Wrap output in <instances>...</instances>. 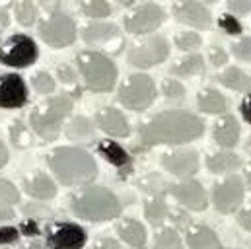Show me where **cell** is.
I'll return each mask as SVG.
<instances>
[{
  "instance_id": "6da1fadb",
  "label": "cell",
  "mask_w": 251,
  "mask_h": 249,
  "mask_svg": "<svg viewBox=\"0 0 251 249\" xmlns=\"http://www.w3.org/2000/svg\"><path fill=\"white\" fill-rule=\"evenodd\" d=\"M204 132V123L201 117L189 111H164L148 119L138 128V140L142 146L160 144H187L197 140Z\"/></svg>"
},
{
  "instance_id": "7a4b0ae2",
  "label": "cell",
  "mask_w": 251,
  "mask_h": 249,
  "mask_svg": "<svg viewBox=\"0 0 251 249\" xmlns=\"http://www.w3.org/2000/svg\"><path fill=\"white\" fill-rule=\"evenodd\" d=\"M49 168L55 177L66 187H86L98 177V166L94 156L78 146H59L49 158Z\"/></svg>"
},
{
  "instance_id": "3957f363",
  "label": "cell",
  "mask_w": 251,
  "mask_h": 249,
  "mask_svg": "<svg viewBox=\"0 0 251 249\" xmlns=\"http://www.w3.org/2000/svg\"><path fill=\"white\" fill-rule=\"evenodd\" d=\"M72 212L86 222H109L119 218L123 206L113 191L107 187L92 185L82 189L70 199Z\"/></svg>"
},
{
  "instance_id": "277c9868",
  "label": "cell",
  "mask_w": 251,
  "mask_h": 249,
  "mask_svg": "<svg viewBox=\"0 0 251 249\" xmlns=\"http://www.w3.org/2000/svg\"><path fill=\"white\" fill-rule=\"evenodd\" d=\"M74 101L70 96L61 94V96H53L49 100H45L43 103H39L31 113H29V126L31 130L41 136L43 140L51 142L57 140V136L63 130V124L66 117L72 113Z\"/></svg>"
},
{
  "instance_id": "5b68a950",
  "label": "cell",
  "mask_w": 251,
  "mask_h": 249,
  "mask_svg": "<svg viewBox=\"0 0 251 249\" xmlns=\"http://www.w3.org/2000/svg\"><path fill=\"white\" fill-rule=\"evenodd\" d=\"M76 66L90 92H109L117 82V64L100 51H82L76 55Z\"/></svg>"
},
{
  "instance_id": "8992f818",
  "label": "cell",
  "mask_w": 251,
  "mask_h": 249,
  "mask_svg": "<svg viewBox=\"0 0 251 249\" xmlns=\"http://www.w3.org/2000/svg\"><path fill=\"white\" fill-rule=\"evenodd\" d=\"M158 96V88L148 74H130L123 80L117 92L119 103L128 111L148 109Z\"/></svg>"
},
{
  "instance_id": "52a82bcc",
  "label": "cell",
  "mask_w": 251,
  "mask_h": 249,
  "mask_svg": "<svg viewBox=\"0 0 251 249\" xmlns=\"http://www.w3.org/2000/svg\"><path fill=\"white\" fill-rule=\"evenodd\" d=\"M76 35H78L76 24L66 12L53 10L39 22V37L55 49L72 45L76 41Z\"/></svg>"
},
{
  "instance_id": "ba28073f",
  "label": "cell",
  "mask_w": 251,
  "mask_h": 249,
  "mask_svg": "<svg viewBox=\"0 0 251 249\" xmlns=\"http://www.w3.org/2000/svg\"><path fill=\"white\" fill-rule=\"evenodd\" d=\"M37 57H39L37 43L25 33L10 35L0 45V64L10 68H27L37 61Z\"/></svg>"
},
{
  "instance_id": "9c48e42d",
  "label": "cell",
  "mask_w": 251,
  "mask_h": 249,
  "mask_svg": "<svg viewBox=\"0 0 251 249\" xmlns=\"http://www.w3.org/2000/svg\"><path fill=\"white\" fill-rule=\"evenodd\" d=\"M170 57V43L162 35H154L136 43L128 49V62L136 68H152L158 66Z\"/></svg>"
},
{
  "instance_id": "30bf717a",
  "label": "cell",
  "mask_w": 251,
  "mask_h": 249,
  "mask_svg": "<svg viewBox=\"0 0 251 249\" xmlns=\"http://www.w3.org/2000/svg\"><path fill=\"white\" fill-rule=\"evenodd\" d=\"M166 22V12L154 2L136 6L125 16V29L132 35H146L156 31Z\"/></svg>"
},
{
  "instance_id": "8fae6325",
  "label": "cell",
  "mask_w": 251,
  "mask_h": 249,
  "mask_svg": "<svg viewBox=\"0 0 251 249\" xmlns=\"http://www.w3.org/2000/svg\"><path fill=\"white\" fill-rule=\"evenodd\" d=\"M82 39L92 45V47H100L107 53H119L123 47V35L119 31V27L111 22H90L82 27Z\"/></svg>"
},
{
  "instance_id": "7c38bea8",
  "label": "cell",
  "mask_w": 251,
  "mask_h": 249,
  "mask_svg": "<svg viewBox=\"0 0 251 249\" xmlns=\"http://www.w3.org/2000/svg\"><path fill=\"white\" fill-rule=\"evenodd\" d=\"M246 185L240 175H228L220 183L214 185L212 191V204L222 214H232L244 202Z\"/></svg>"
},
{
  "instance_id": "4fadbf2b",
  "label": "cell",
  "mask_w": 251,
  "mask_h": 249,
  "mask_svg": "<svg viewBox=\"0 0 251 249\" xmlns=\"http://www.w3.org/2000/svg\"><path fill=\"white\" fill-rule=\"evenodd\" d=\"M86 242V230L74 222H57L47 236V246L51 249H82Z\"/></svg>"
},
{
  "instance_id": "5bb4252c",
  "label": "cell",
  "mask_w": 251,
  "mask_h": 249,
  "mask_svg": "<svg viewBox=\"0 0 251 249\" xmlns=\"http://www.w3.org/2000/svg\"><path fill=\"white\" fill-rule=\"evenodd\" d=\"M170 195L189 210L193 212H201L206 208L208 204V199H206V191L204 187L201 185L199 181L195 179H185V181H179V183H174V185L168 187Z\"/></svg>"
},
{
  "instance_id": "9a60e30c",
  "label": "cell",
  "mask_w": 251,
  "mask_h": 249,
  "mask_svg": "<svg viewBox=\"0 0 251 249\" xmlns=\"http://www.w3.org/2000/svg\"><path fill=\"white\" fill-rule=\"evenodd\" d=\"M162 168L179 177V179H191L199 172V154L195 150H176V152H166L162 156Z\"/></svg>"
},
{
  "instance_id": "2e32d148",
  "label": "cell",
  "mask_w": 251,
  "mask_h": 249,
  "mask_svg": "<svg viewBox=\"0 0 251 249\" xmlns=\"http://www.w3.org/2000/svg\"><path fill=\"white\" fill-rule=\"evenodd\" d=\"M27 103V86L20 74H0V109H20Z\"/></svg>"
},
{
  "instance_id": "e0dca14e",
  "label": "cell",
  "mask_w": 251,
  "mask_h": 249,
  "mask_svg": "<svg viewBox=\"0 0 251 249\" xmlns=\"http://www.w3.org/2000/svg\"><path fill=\"white\" fill-rule=\"evenodd\" d=\"M174 16L179 24L195 27V29H204L210 25V12L204 4L195 2V0H185V2H177L174 4Z\"/></svg>"
},
{
  "instance_id": "ac0fdd59",
  "label": "cell",
  "mask_w": 251,
  "mask_h": 249,
  "mask_svg": "<svg viewBox=\"0 0 251 249\" xmlns=\"http://www.w3.org/2000/svg\"><path fill=\"white\" fill-rule=\"evenodd\" d=\"M94 124L103 130L105 134L109 136H115V138H125L130 132V126L126 117L115 107H101L98 113H96V121Z\"/></svg>"
},
{
  "instance_id": "d6986e66",
  "label": "cell",
  "mask_w": 251,
  "mask_h": 249,
  "mask_svg": "<svg viewBox=\"0 0 251 249\" xmlns=\"http://www.w3.org/2000/svg\"><path fill=\"white\" fill-rule=\"evenodd\" d=\"M240 134H242V126L234 115H222L212 128V138L222 150L234 148L240 140Z\"/></svg>"
},
{
  "instance_id": "ffe728a7",
  "label": "cell",
  "mask_w": 251,
  "mask_h": 249,
  "mask_svg": "<svg viewBox=\"0 0 251 249\" xmlns=\"http://www.w3.org/2000/svg\"><path fill=\"white\" fill-rule=\"evenodd\" d=\"M24 191L37 200H51L57 195V183L43 172L31 174L29 177L24 179Z\"/></svg>"
},
{
  "instance_id": "44dd1931",
  "label": "cell",
  "mask_w": 251,
  "mask_h": 249,
  "mask_svg": "<svg viewBox=\"0 0 251 249\" xmlns=\"http://www.w3.org/2000/svg\"><path fill=\"white\" fill-rule=\"evenodd\" d=\"M189 249H220V240L212 228L204 224H193L187 228Z\"/></svg>"
},
{
  "instance_id": "7402d4cb",
  "label": "cell",
  "mask_w": 251,
  "mask_h": 249,
  "mask_svg": "<svg viewBox=\"0 0 251 249\" xmlns=\"http://www.w3.org/2000/svg\"><path fill=\"white\" fill-rule=\"evenodd\" d=\"M117 234H119V238L128 244V246H132V248L136 249H142L146 246V228L138 222V220H134V218H126V220H121L119 222V226H117Z\"/></svg>"
},
{
  "instance_id": "603a6c76",
  "label": "cell",
  "mask_w": 251,
  "mask_h": 249,
  "mask_svg": "<svg viewBox=\"0 0 251 249\" xmlns=\"http://www.w3.org/2000/svg\"><path fill=\"white\" fill-rule=\"evenodd\" d=\"M197 105L202 113L206 115H220L226 111L228 107V100L214 88H204L201 90L199 98H197Z\"/></svg>"
},
{
  "instance_id": "cb8c5ba5",
  "label": "cell",
  "mask_w": 251,
  "mask_h": 249,
  "mask_svg": "<svg viewBox=\"0 0 251 249\" xmlns=\"http://www.w3.org/2000/svg\"><path fill=\"white\" fill-rule=\"evenodd\" d=\"M98 152L117 170H125L130 168V156L121 144H117L115 140H100L98 142Z\"/></svg>"
},
{
  "instance_id": "d4e9b609",
  "label": "cell",
  "mask_w": 251,
  "mask_h": 249,
  "mask_svg": "<svg viewBox=\"0 0 251 249\" xmlns=\"http://www.w3.org/2000/svg\"><path fill=\"white\" fill-rule=\"evenodd\" d=\"M218 82L228 88V90H234V92H242V94H250L251 90V78L238 66H228L224 68L218 76Z\"/></svg>"
},
{
  "instance_id": "484cf974",
  "label": "cell",
  "mask_w": 251,
  "mask_h": 249,
  "mask_svg": "<svg viewBox=\"0 0 251 249\" xmlns=\"http://www.w3.org/2000/svg\"><path fill=\"white\" fill-rule=\"evenodd\" d=\"M240 156L230 150H218L206 158V168L210 174H230L240 168Z\"/></svg>"
},
{
  "instance_id": "4316f807",
  "label": "cell",
  "mask_w": 251,
  "mask_h": 249,
  "mask_svg": "<svg viewBox=\"0 0 251 249\" xmlns=\"http://www.w3.org/2000/svg\"><path fill=\"white\" fill-rule=\"evenodd\" d=\"M66 136L76 142H90L96 136V124L82 115L72 117L70 123L66 124Z\"/></svg>"
},
{
  "instance_id": "83f0119b",
  "label": "cell",
  "mask_w": 251,
  "mask_h": 249,
  "mask_svg": "<svg viewBox=\"0 0 251 249\" xmlns=\"http://www.w3.org/2000/svg\"><path fill=\"white\" fill-rule=\"evenodd\" d=\"M202 72H204V59L197 53H191L172 66V76L177 80L179 78H193V76H199Z\"/></svg>"
},
{
  "instance_id": "f1b7e54d",
  "label": "cell",
  "mask_w": 251,
  "mask_h": 249,
  "mask_svg": "<svg viewBox=\"0 0 251 249\" xmlns=\"http://www.w3.org/2000/svg\"><path fill=\"white\" fill-rule=\"evenodd\" d=\"M144 216L152 226H162L170 216V206L162 197H152L144 202Z\"/></svg>"
},
{
  "instance_id": "f546056e",
  "label": "cell",
  "mask_w": 251,
  "mask_h": 249,
  "mask_svg": "<svg viewBox=\"0 0 251 249\" xmlns=\"http://www.w3.org/2000/svg\"><path fill=\"white\" fill-rule=\"evenodd\" d=\"M14 16H16V20H18L22 25L29 27V25H33V24L37 22V18H39V8H37V4L29 2V0H22V2H18V4L14 6Z\"/></svg>"
},
{
  "instance_id": "4dcf8cb0",
  "label": "cell",
  "mask_w": 251,
  "mask_h": 249,
  "mask_svg": "<svg viewBox=\"0 0 251 249\" xmlns=\"http://www.w3.org/2000/svg\"><path fill=\"white\" fill-rule=\"evenodd\" d=\"M80 12L88 18H92L94 22H98L111 14V6L105 0H86L80 4Z\"/></svg>"
},
{
  "instance_id": "1f68e13d",
  "label": "cell",
  "mask_w": 251,
  "mask_h": 249,
  "mask_svg": "<svg viewBox=\"0 0 251 249\" xmlns=\"http://www.w3.org/2000/svg\"><path fill=\"white\" fill-rule=\"evenodd\" d=\"M10 140L16 148H29L33 144V136L31 130L22 123V121H14L10 126Z\"/></svg>"
},
{
  "instance_id": "d6a6232c",
  "label": "cell",
  "mask_w": 251,
  "mask_h": 249,
  "mask_svg": "<svg viewBox=\"0 0 251 249\" xmlns=\"http://www.w3.org/2000/svg\"><path fill=\"white\" fill-rule=\"evenodd\" d=\"M156 248L158 249H183V240L176 228H162L156 236Z\"/></svg>"
},
{
  "instance_id": "836d02e7",
  "label": "cell",
  "mask_w": 251,
  "mask_h": 249,
  "mask_svg": "<svg viewBox=\"0 0 251 249\" xmlns=\"http://www.w3.org/2000/svg\"><path fill=\"white\" fill-rule=\"evenodd\" d=\"M162 96L170 101H181L185 98V86L177 78H166L162 82Z\"/></svg>"
},
{
  "instance_id": "e575fe53",
  "label": "cell",
  "mask_w": 251,
  "mask_h": 249,
  "mask_svg": "<svg viewBox=\"0 0 251 249\" xmlns=\"http://www.w3.org/2000/svg\"><path fill=\"white\" fill-rule=\"evenodd\" d=\"M31 86L35 88L37 94L47 96V94H53V92H55V78H53L49 72L39 70V72H35V74L31 76Z\"/></svg>"
},
{
  "instance_id": "d590c367",
  "label": "cell",
  "mask_w": 251,
  "mask_h": 249,
  "mask_svg": "<svg viewBox=\"0 0 251 249\" xmlns=\"http://www.w3.org/2000/svg\"><path fill=\"white\" fill-rule=\"evenodd\" d=\"M176 47L181 51H197L202 43L201 35L197 31H181L179 35H176Z\"/></svg>"
},
{
  "instance_id": "8d00e7d4",
  "label": "cell",
  "mask_w": 251,
  "mask_h": 249,
  "mask_svg": "<svg viewBox=\"0 0 251 249\" xmlns=\"http://www.w3.org/2000/svg\"><path fill=\"white\" fill-rule=\"evenodd\" d=\"M20 202V191L8 179H0V206H14Z\"/></svg>"
},
{
  "instance_id": "74e56055",
  "label": "cell",
  "mask_w": 251,
  "mask_h": 249,
  "mask_svg": "<svg viewBox=\"0 0 251 249\" xmlns=\"http://www.w3.org/2000/svg\"><path fill=\"white\" fill-rule=\"evenodd\" d=\"M232 53L236 59L244 62H251V37H242L232 45Z\"/></svg>"
},
{
  "instance_id": "f35d334b",
  "label": "cell",
  "mask_w": 251,
  "mask_h": 249,
  "mask_svg": "<svg viewBox=\"0 0 251 249\" xmlns=\"http://www.w3.org/2000/svg\"><path fill=\"white\" fill-rule=\"evenodd\" d=\"M218 24H220L222 31H226L228 35H240L242 33V24L234 14H224Z\"/></svg>"
},
{
  "instance_id": "ab89813d",
  "label": "cell",
  "mask_w": 251,
  "mask_h": 249,
  "mask_svg": "<svg viewBox=\"0 0 251 249\" xmlns=\"http://www.w3.org/2000/svg\"><path fill=\"white\" fill-rule=\"evenodd\" d=\"M208 61H210L212 66H216V68L226 66V62H228V53H226L222 47L212 45V47L208 49Z\"/></svg>"
},
{
  "instance_id": "60d3db41",
  "label": "cell",
  "mask_w": 251,
  "mask_h": 249,
  "mask_svg": "<svg viewBox=\"0 0 251 249\" xmlns=\"http://www.w3.org/2000/svg\"><path fill=\"white\" fill-rule=\"evenodd\" d=\"M57 78L66 84V86H72V84H76L78 82V74L74 72V68L70 66V64H61L59 68H57Z\"/></svg>"
},
{
  "instance_id": "b9f144b4",
  "label": "cell",
  "mask_w": 251,
  "mask_h": 249,
  "mask_svg": "<svg viewBox=\"0 0 251 249\" xmlns=\"http://www.w3.org/2000/svg\"><path fill=\"white\" fill-rule=\"evenodd\" d=\"M18 238H20V230L18 228H10V226L0 228V248H6L10 244H16Z\"/></svg>"
},
{
  "instance_id": "7bdbcfd3",
  "label": "cell",
  "mask_w": 251,
  "mask_h": 249,
  "mask_svg": "<svg viewBox=\"0 0 251 249\" xmlns=\"http://www.w3.org/2000/svg\"><path fill=\"white\" fill-rule=\"evenodd\" d=\"M228 10L236 16H246L251 14V0H230L228 2Z\"/></svg>"
},
{
  "instance_id": "ee69618b",
  "label": "cell",
  "mask_w": 251,
  "mask_h": 249,
  "mask_svg": "<svg viewBox=\"0 0 251 249\" xmlns=\"http://www.w3.org/2000/svg\"><path fill=\"white\" fill-rule=\"evenodd\" d=\"M20 234H25V236H37V234H39V226H37V222L31 220V218H25V220L22 222V226H20Z\"/></svg>"
},
{
  "instance_id": "f6af8a7d",
  "label": "cell",
  "mask_w": 251,
  "mask_h": 249,
  "mask_svg": "<svg viewBox=\"0 0 251 249\" xmlns=\"http://www.w3.org/2000/svg\"><path fill=\"white\" fill-rule=\"evenodd\" d=\"M92 249H121V244L113 238H100Z\"/></svg>"
},
{
  "instance_id": "bcb514c9",
  "label": "cell",
  "mask_w": 251,
  "mask_h": 249,
  "mask_svg": "<svg viewBox=\"0 0 251 249\" xmlns=\"http://www.w3.org/2000/svg\"><path fill=\"white\" fill-rule=\"evenodd\" d=\"M240 113H242V117L251 124V94H246V98L242 100V103H240Z\"/></svg>"
},
{
  "instance_id": "7dc6e473",
  "label": "cell",
  "mask_w": 251,
  "mask_h": 249,
  "mask_svg": "<svg viewBox=\"0 0 251 249\" xmlns=\"http://www.w3.org/2000/svg\"><path fill=\"white\" fill-rule=\"evenodd\" d=\"M238 222H240L242 228H246L248 232H251V204L238 214Z\"/></svg>"
},
{
  "instance_id": "c3c4849f",
  "label": "cell",
  "mask_w": 251,
  "mask_h": 249,
  "mask_svg": "<svg viewBox=\"0 0 251 249\" xmlns=\"http://www.w3.org/2000/svg\"><path fill=\"white\" fill-rule=\"evenodd\" d=\"M14 218H16V212H14L10 206H0V224L10 222V220H14Z\"/></svg>"
},
{
  "instance_id": "681fc988",
  "label": "cell",
  "mask_w": 251,
  "mask_h": 249,
  "mask_svg": "<svg viewBox=\"0 0 251 249\" xmlns=\"http://www.w3.org/2000/svg\"><path fill=\"white\" fill-rule=\"evenodd\" d=\"M8 164V148H6V144L0 140V168H4Z\"/></svg>"
},
{
  "instance_id": "f907efd6",
  "label": "cell",
  "mask_w": 251,
  "mask_h": 249,
  "mask_svg": "<svg viewBox=\"0 0 251 249\" xmlns=\"http://www.w3.org/2000/svg\"><path fill=\"white\" fill-rule=\"evenodd\" d=\"M20 249H43V244H41V242H37V240H31V242L24 244Z\"/></svg>"
},
{
  "instance_id": "816d5d0a",
  "label": "cell",
  "mask_w": 251,
  "mask_h": 249,
  "mask_svg": "<svg viewBox=\"0 0 251 249\" xmlns=\"http://www.w3.org/2000/svg\"><path fill=\"white\" fill-rule=\"evenodd\" d=\"M244 179H246V185H248V189L251 191V164H248V166H246V177H244Z\"/></svg>"
},
{
  "instance_id": "f5cc1de1",
  "label": "cell",
  "mask_w": 251,
  "mask_h": 249,
  "mask_svg": "<svg viewBox=\"0 0 251 249\" xmlns=\"http://www.w3.org/2000/svg\"><path fill=\"white\" fill-rule=\"evenodd\" d=\"M0 24L2 25H8V14H6V10L0 12Z\"/></svg>"
},
{
  "instance_id": "db71d44e",
  "label": "cell",
  "mask_w": 251,
  "mask_h": 249,
  "mask_svg": "<svg viewBox=\"0 0 251 249\" xmlns=\"http://www.w3.org/2000/svg\"><path fill=\"white\" fill-rule=\"evenodd\" d=\"M246 150H248V154L251 156V138L248 140V144H246Z\"/></svg>"
},
{
  "instance_id": "11a10c76",
  "label": "cell",
  "mask_w": 251,
  "mask_h": 249,
  "mask_svg": "<svg viewBox=\"0 0 251 249\" xmlns=\"http://www.w3.org/2000/svg\"><path fill=\"white\" fill-rule=\"evenodd\" d=\"M2 249H6V248H2Z\"/></svg>"
}]
</instances>
